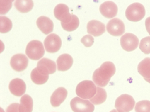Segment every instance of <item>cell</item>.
Listing matches in <instances>:
<instances>
[{
    "label": "cell",
    "mask_w": 150,
    "mask_h": 112,
    "mask_svg": "<svg viewBox=\"0 0 150 112\" xmlns=\"http://www.w3.org/2000/svg\"><path fill=\"white\" fill-rule=\"evenodd\" d=\"M68 94L67 90L64 87H58L50 96V104L54 107H58L65 100Z\"/></svg>",
    "instance_id": "2e32d148"
},
{
    "label": "cell",
    "mask_w": 150,
    "mask_h": 112,
    "mask_svg": "<svg viewBox=\"0 0 150 112\" xmlns=\"http://www.w3.org/2000/svg\"><path fill=\"white\" fill-rule=\"evenodd\" d=\"M140 50L145 55L150 53V37H146L143 38L139 45Z\"/></svg>",
    "instance_id": "4316f807"
},
{
    "label": "cell",
    "mask_w": 150,
    "mask_h": 112,
    "mask_svg": "<svg viewBox=\"0 0 150 112\" xmlns=\"http://www.w3.org/2000/svg\"><path fill=\"white\" fill-rule=\"evenodd\" d=\"M32 81L37 85H43L47 82L49 79V75H44L42 74L37 68L33 69L30 74Z\"/></svg>",
    "instance_id": "7402d4cb"
},
{
    "label": "cell",
    "mask_w": 150,
    "mask_h": 112,
    "mask_svg": "<svg viewBox=\"0 0 150 112\" xmlns=\"http://www.w3.org/2000/svg\"><path fill=\"white\" fill-rule=\"evenodd\" d=\"M37 25L40 30L44 34H48L53 30V23L48 17L40 16L37 20Z\"/></svg>",
    "instance_id": "ac0fdd59"
},
{
    "label": "cell",
    "mask_w": 150,
    "mask_h": 112,
    "mask_svg": "<svg viewBox=\"0 0 150 112\" xmlns=\"http://www.w3.org/2000/svg\"><path fill=\"white\" fill-rule=\"evenodd\" d=\"M25 53L27 56L32 60H39L44 56V46L43 43L39 40H32L28 44Z\"/></svg>",
    "instance_id": "277c9868"
},
{
    "label": "cell",
    "mask_w": 150,
    "mask_h": 112,
    "mask_svg": "<svg viewBox=\"0 0 150 112\" xmlns=\"http://www.w3.org/2000/svg\"><path fill=\"white\" fill-rule=\"evenodd\" d=\"M80 21L78 17L75 15H72V19L67 23H62L63 29L66 31H72L75 30L79 26Z\"/></svg>",
    "instance_id": "cb8c5ba5"
},
{
    "label": "cell",
    "mask_w": 150,
    "mask_h": 112,
    "mask_svg": "<svg viewBox=\"0 0 150 112\" xmlns=\"http://www.w3.org/2000/svg\"><path fill=\"white\" fill-rule=\"evenodd\" d=\"M87 30L89 34L96 37H99L105 32V25L98 20H93L88 23Z\"/></svg>",
    "instance_id": "5bb4252c"
},
{
    "label": "cell",
    "mask_w": 150,
    "mask_h": 112,
    "mask_svg": "<svg viewBox=\"0 0 150 112\" xmlns=\"http://www.w3.org/2000/svg\"><path fill=\"white\" fill-rule=\"evenodd\" d=\"M8 87L10 91L13 95L20 96L25 94L26 86L23 80L16 78L10 81Z\"/></svg>",
    "instance_id": "9a60e30c"
},
{
    "label": "cell",
    "mask_w": 150,
    "mask_h": 112,
    "mask_svg": "<svg viewBox=\"0 0 150 112\" xmlns=\"http://www.w3.org/2000/svg\"><path fill=\"white\" fill-rule=\"evenodd\" d=\"M146 10L144 5L140 3L135 2L127 7L125 11V16L128 20L137 22L144 19Z\"/></svg>",
    "instance_id": "3957f363"
},
{
    "label": "cell",
    "mask_w": 150,
    "mask_h": 112,
    "mask_svg": "<svg viewBox=\"0 0 150 112\" xmlns=\"http://www.w3.org/2000/svg\"><path fill=\"white\" fill-rule=\"evenodd\" d=\"M139 39L133 34L127 33L120 38V45L127 52H132L137 49L139 45Z\"/></svg>",
    "instance_id": "52a82bcc"
},
{
    "label": "cell",
    "mask_w": 150,
    "mask_h": 112,
    "mask_svg": "<svg viewBox=\"0 0 150 112\" xmlns=\"http://www.w3.org/2000/svg\"><path fill=\"white\" fill-rule=\"evenodd\" d=\"M96 87L93 81L84 80L77 85L76 89V93L80 98L90 99L95 95Z\"/></svg>",
    "instance_id": "7a4b0ae2"
},
{
    "label": "cell",
    "mask_w": 150,
    "mask_h": 112,
    "mask_svg": "<svg viewBox=\"0 0 150 112\" xmlns=\"http://www.w3.org/2000/svg\"><path fill=\"white\" fill-rule=\"evenodd\" d=\"M136 105V101L131 95L122 94L115 100V108L118 112H130Z\"/></svg>",
    "instance_id": "5b68a950"
},
{
    "label": "cell",
    "mask_w": 150,
    "mask_h": 112,
    "mask_svg": "<svg viewBox=\"0 0 150 112\" xmlns=\"http://www.w3.org/2000/svg\"><path fill=\"white\" fill-rule=\"evenodd\" d=\"M45 50L49 53H56L60 50L62 45L61 39L56 34H50L44 41Z\"/></svg>",
    "instance_id": "9c48e42d"
},
{
    "label": "cell",
    "mask_w": 150,
    "mask_h": 112,
    "mask_svg": "<svg viewBox=\"0 0 150 112\" xmlns=\"http://www.w3.org/2000/svg\"><path fill=\"white\" fill-rule=\"evenodd\" d=\"M101 14L108 19H112L116 16L118 13V6L114 2L106 1L100 6Z\"/></svg>",
    "instance_id": "4fadbf2b"
},
{
    "label": "cell",
    "mask_w": 150,
    "mask_h": 112,
    "mask_svg": "<svg viewBox=\"0 0 150 112\" xmlns=\"http://www.w3.org/2000/svg\"><path fill=\"white\" fill-rule=\"evenodd\" d=\"M33 109V100L29 95H24L20 99L19 112H32Z\"/></svg>",
    "instance_id": "d6986e66"
},
{
    "label": "cell",
    "mask_w": 150,
    "mask_h": 112,
    "mask_svg": "<svg viewBox=\"0 0 150 112\" xmlns=\"http://www.w3.org/2000/svg\"><path fill=\"white\" fill-rule=\"evenodd\" d=\"M54 14L56 18L60 20L62 23H67L72 19L69 7L63 4H59L55 7Z\"/></svg>",
    "instance_id": "7c38bea8"
},
{
    "label": "cell",
    "mask_w": 150,
    "mask_h": 112,
    "mask_svg": "<svg viewBox=\"0 0 150 112\" xmlns=\"http://www.w3.org/2000/svg\"><path fill=\"white\" fill-rule=\"evenodd\" d=\"M107 93L103 87H96V92L94 96L90 99V101L94 105H100L106 101Z\"/></svg>",
    "instance_id": "44dd1931"
},
{
    "label": "cell",
    "mask_w": 150,
    "mask_h": 112,
    "mask_svg": "<svg viewBox=\"0 0 150 112\" xmlns=\"http://www.w3.org/2000/svg\"><path fill=\"white\" fill-rule=\"evenodd\" d=\"M106 30L112 36L119 37L122 35L125 32V25L124 23L118 18L110 20L106 25Z\"/></svg>",
    "instance_id": "ba28073f"
},
{
    "label": "cell",
    "mask_w": 150,
    "mask_h": 112,
    "mask_svg": "<svg viewBox=\"0 0 150 112\" xmlns=\"http://www.w3.org/2000/svg\"><path fill=\"white\" fill-rule=\"evenodd\" d=\"M74 62L72 56L69 54H63L57 60V69L59 71H66L70 69Z\"/></svg>",
    "instance_id": "e0dca14e"
},
{
    "label": "cell",
    "mask_w": 150,
    "mask_h": 112,
    "mask_svg": "<svg viewBox=\"0 0 150 112\" xmlns=\"http://www.w3.org/2000/svg\"><path fill=\"white\" fill-rule=\"evenodd\" d=\"M13 27L11 21L5 16L0 18V31L1 33H6L10 31Z\"/></svg>",
    "instance_id": "d4e9b609"
},
{
    "label": "cell",
    "mask_w": 150,
    "mask_h": 112,
    "mask_svg": "<svg viewBox=\"0 0 150 112\" xmlns=\"http://www.w3.org/2000/svg\"><path fill=\"white\" fill-rule=\"evenodd\" d=\"M146 81H147V82H149V83H150V79H144Z\"/></svg>",
    "instance_id": "d6a6232c"
},
{
    "label": "cell",
    "mask_w": 150,
    "mask_h": 112,
    "mask_svg": "<svg viewBox=\"0 0 150 112\" xmlns=\"http://www.w3.org/2000/svg\"><path fill=\"white\" fill-rule=\"evenodd\" d=\"M14 5L20 12L26 13L31 11L34 3L33 1H16L14 2Z\"/></svg>",
    "instance_id": "603a6c76"
},
{
    "label": "cell",
    "mask_w": 150,
    "mask_h": 112,
    "mask_svg": "<svg viewBox=\"0 0 150 112\" xmlns=\"http://www.w3.org/2000/svg\"><path fill=\"white\" fill-rule=\"evenodd\" d=\"M37 68L42 74L49 75L54 74L57 67L54 61L47 58H43L38 61Z\"/></svg>",
    "instance_id": "30bf717a"
},
{
    "label": "cell",
    "mask_w": 150,
    "mask_h": 112,
    "mask_svg": "<svg viewBox=\"0 0 150 112\" xmlns=\"http://www.w3.org/2000/svg\"><path fill=\"white\" fill-rule=\"evenodd\" d=\"M145 26L146 30L150 35V17L147 18L145 21Z\"/></svg>",
    "instance_id": "4dcf8cb0"
},
{
    "label": "cell",
    "mask_w": 150,
    "mask_h": 112,
    "mask_svg": "<svg viewBox=\"0 0 150 112\" xmlns=\"http://www.w3.org/2000/svg\"><path fill=\"white\" fill-rule=\"evenodd\" d=\"M28 58L23 54L15 55L10 60L11 67L17 72H21L25 70L28 66Z\"/></svg>",
    "instance_id": "8fae6325"
},
{
    "label": "cell",
    "mask_w": 150,
    "mask_h": 112,
    "mask_svg": "<svg viewBox=\"0 0 150 112\" xmlns=\"http://www.w3.org/2000/svg\"><path fill=\"white\" fill-rule=\"evenodd\" d=\"M70 106L74 112H93L95 109V106L90 100L79 97L71 100Z\"/></svg>",
    "instance_id": "8992f818"
},
{
    "label": "cell",
    "mask_w": 150,
    "mask_h": 112,
    "mask_svg": "<svg viewBox=\"0 0 150 112\" xmlns=\"http://www.w3.org/2000/svg\"><path fill=\"white\" fill-rule=\"evenodd\" d=\"M110 112H118L116 109H113L112 111H111Z\"/></svg>",
    "instance_id": "1f68e13d"
},
{
    "label": "cell",
    "mask_w": 150,
    "mask_h": 112,
    "mask_svg": "<svg viewBox=\"0 0 150 112\" xmlns=\"http://www.w3.org/2000/svg\"><path fill=\"white\" fill-rule=\"evenodd\" d=\"M19 104L13 103L7 108L6 112H19Z\"/></svg>",
    "instance_id": "f546056e"
},
{
    "label": "cell",
    "mask_w": 150,
    "mask_h": 112,
    "mask_svg": "<svg viewBox=\"0 0 150 112\" xmlns=\"http://www.w3.org/2000/svg\"><path fill=\"white\" fill-rule=\"evenodd\" d=\"M12 1H1V14H5L12 7Z\"/></svg>",
    "instance_id": "83f0119b"
},
{
    "label": "cell",
    "mask_w": 150,
    "mask_h": 112,
    "mask_svg": "<svg viewBox=\"0 0 150 112\" xmlns=\"http://www.w3.org/2000/svg\"><path fill=\"white\" fill-rule=\"evenodd\" d=\"M136 112H150V101L147 100H141L136 103L134 106Z\"/></svg>",
    "instance_id": "484cf974"
},
{
    "label": "cell",
    "mask_w": 150,
    "mask_h": 112,
    "mask_svg": "<svg viewBox=\"0 0 150 112\" xmlns=\"http://www.w3.org/2000/svg\"><path fill=\"white\" fill-rule=\"evenodd\" d=\"M116 68L113 63L106 61L94 71L93 80L94 84L100 87H105L111 78L115 74Z\"/></svg>",
    "instance_id": "6da1fadb"
},
{
    "label": "cell",
    "mask_w": 150,
    "mask_h": 112,
    "mask_svg": "<svg viewBox=\"0 0 150 112\" xmlns=\"http://www.w3.org/2000/svg\"><path fill=\"white\" fill-rule=\"evenodd\" d=\"M138 72L144 79H150V58L144 59L138 65Z\"/></svg>",
    "instance_id": "ffe728a7"
},
{
    "label": "cell",
    "mask_w": 150,
    "mask_h": 112,
    "mask_svg": "<svg viewBox=\"0 0 150 112\" xmlns=\"http://www.w3.org/2000/svg\"><path fill=\"white\" fill-rule=\"evenodd\" d=\"M81 42L85 47H90L94 44V38L91 35H86L82 38Z\"/></svg>",
    "instance_id": "f1b7e54d"
}]
</instances>
